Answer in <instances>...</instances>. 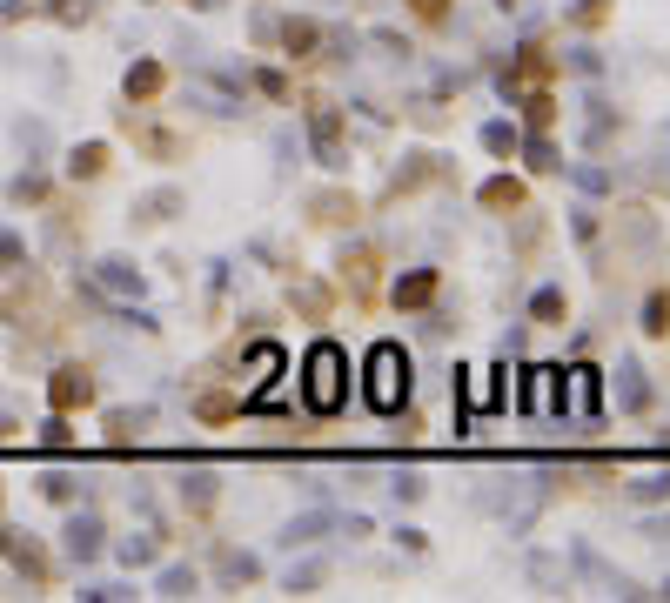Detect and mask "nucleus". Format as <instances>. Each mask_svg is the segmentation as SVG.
Instances as JSON below:
<instances>
[{
  "mask_svg": "<svg viewBox=\"0 0 670 603\" xmlns=\"http://www.w3.org/2000/svg\"><path fill=\"white\" fill-rule=\"evenodd\" d=\"M54 14H61V21H88V0H61Z\"/></svg>",
  "mask_w": 670,
  "mask_h": 603,
  "instance_id": "obj_25",
  "label": "nucleus"
},
{
  "mask_svg": "<svg viewBox=\"0 0 670 603\" xmlns=\"http://www.w3.org/2000/svg\"><path fill=\"white\" fill-rule=\"evenodd\" d=\"M128 134H141V148L155 161H175L181 155V134H161V128H134V114H128Z\"/></svg>",
  "mask_w": 670,
  "mask_h": 603,
  "instance_id": "obj_15",
  "label": "nucleus"
},
{
  "mask_svg": "<svg viewBox=\"0 0 670 603\" xmlns=\"http://www.w3.org/2000/svg\"><path fill=\"white\" fill-rule=\"evenodd\" d=\"M530 315H536V322H543V329H563V315H570V302H563L557 289H543V295H536V302H530Z\"/></svg>",
  "mask_w": 670,
  "mask_h": 603,
  "instance_id": "obj_18",
  "label": "nucleus"
},
{
  "mask_svg": "<svg viewBox=\"0 0 670 603\" xmlns=\"http://www.w3.org/2000/svg\"><path fill=\"white\" fill-rule=\"evenodd\" d=\"M476 201H483L490 215H523V201H530V195H523V181H516V175H496V181H483V195H476Z\"/></svg>",
  "mask_w": 670,
  "mask_h": 603,
  "instance_id": "obj_8",
  "label": "nucleus"
},
{
  "mask_svg": "<svg viewBox=\"0 0 670 603\" xmlns=\"http://www.w3.org/2000/svg\"><path fill=\"white\" fill-rule=\"evenodd\" d=\"M342 289L356 295L362 309H369V302H376V289H382V255L369 242L362 248H349V255H342Z\"/></svg>",
  "mask_w": 670,
  "mask_h": 603,
  "instance_id": "obj_4",
  "label": "nucleus"
},
{
  "mask_svg": "<svg viewBox=\"0 0 670 603\" xmlns=\"http://www.w3.org/2000/svg\"><path fill=\"white\" fill-rule=\"evenodd\" d=\"M402 396H409V356L396 342H382V349H369V402L389 416V409H402Z\"/></svg>",
  "mask_w": 670,
  "mask_h": 603,
  "instance_id": "obj_2",
  "label": "nucleus"
},
{
  "mask_svg": "<svg viewBox=\"0 0 670 603\" xmlns=\"http://www.w3.org/2000/svg\"><path fill=\"white\" fill-rule=\"evenodd\" d=\"M47 402H54V416H81V409L94 402V376L81 369V362L54 369V376H47Z\"/></svg>",
  "mask_w": 670,
  "mask_h": 603,
  "instance_id": "obj_3",
  "label": "nucleus"
},
{
  "mask_svg": "<svg viewBox=\"0 0 670 603\" xmlns=\"http://www.w3.org/2000/svg\"><path fill=\"white\" fill-rule=\"evenodd\" d=\"M483 141H490L496 155H510V148H516V134H510V128H503V121H496V128H483Z\"/></svg>",
  "mask_w": 670,
  "mask_h": 603,
  "instance_id": "obj_23",
  "label": "nucleus"
},
{
  "mask_svg": "<svg viewBox=\"0 0 670 603\" xmlns=\"http://www.w3.org/2000/svg\"><path fill=\"white\" fill-rule=\"evenodd\" d=\"M409 14L423 27H443V14H449V0H409Z\"/></svg>",
  "mask_w": 670,
  "mask_h": 603,
  "instance_id": "obj_22",
  "label": "nucleus"
},
{
  "mask_svg": "<svg viewBox=\"0 0 670 603\" xmlns=\"http://www.w3.org/2000/svg\"><path fill=\"white\" fill-rule=\"evenodd\" d=\"M309 134H315V155H322V168H342V114L315 101V108H309Z\"/></svg>",
  "mask_w": 670,
  "mask_h": 603,
  "instance_id": "obj_5",
  "label": "nucleus"
},
{
  "mask_svg": "<svg viewBox=\"0 0 670 603\" xmlns=\"http://www.w3.org/2000/svg\"><path fill=\"white\" fill-rule=\"evenodd\" d=\"M644 335H650V342H664V335H670V289H650V302H644Z\"/></svg>",
  "mask_w": 670,
  "mask_h": 603,
  "instance_id": "obj_14",
  "label": "nucleus"
},
{
  "mask_svg": "<svg viewBox=\"0 0 670 603\" xmlns=\"http://www.w3.org/2000/svg\"><path fill=\"white\" fill-rule=\"evenodd\" d=\"M14 262H21V248H14L7 235H0V268H14Z\"/></svg>",
  "mask_w": 670,
  "mask_h": 603,
  "instance_id": "obj_26",
  "label": "nucleus"
},
{
  "mask_svg": "<svg viewBox=\"0 0 670 603\" xmlns=\"http://www.w3.org/2000/svg\"><path fill=\"white\" fill-rule=\"evenodd\" d=\"M0 557L14 563V570H27V577H34V583H47V577H54L41 550H34V543H21V530H0Z\"/></svg>",
  "mask_w": 670,
  "mask_h": 603,
  "instance_id": "obj_7",
  "label": "nucleus"
},
{
  "mask_svg": "<svg viewBox=\"0 0 670 603\" xmlns=\"http://www.w3.org/2000/svg\"><path fill=\"white\" fill-rule=\"evenodd\" d=\"M275 369H282V349H255V362H248V389H268Z\"/></svg>",
  "mask_w": 670,
  "mask_h": 603,
  "instance_id": "obj_19",
  "label": "nucleus"
},
{
  "mask_svg": "<svg viewBox=\"0 0 670 603\" xmlns=\"http://www.w3.org/2000/svg\"><path fill=\"white\" fill-rule=\"evenodd\" d=\"M108 436H114V443H134V436H141V416H128V409H114V416H108Z\"/></svg>",
  "mask_w": 670,
  "mask_h": 603,
  "instance_id": "obj_21",
  "label": "nucleus"
},
{
  "mask_svg": "<svg viewBox=\"0 0 670 603\" xmlns=\"http://www.w3.org/2000/svg\"><path fill=\"white\" fill-rule=\"evenodd\" d=\"M315 41H322V27H315V21H282V47H289L295 61H309Z\"/></svg>",
  "mask_w": 670,
  "mask_h": 603,
  "instance_id": "obj_13",
  "label": "nucleus"
},
{
  "mask_svg": "<svg viewBox=\"0 0 670 603\" xmlns=\"http://www.w3.org/2000/svg\"><path fill=\"white\" fill-rule=\"evenodd\" d=\"M523 121H530L536 134H543V128H557V101H550V94H530V101H523Z\"/></svg>",
  "mask_w": 670,
  "mask_h": 603,
  "instance_id": "obj_20",
  "label": "nucleus"
},
{
  "mask_svg": "<svg viewBox=\"0 0 670 603\" xmlns=\"http://www.w3.org/2000/svg\"><path fill=\"white\" fill-rule=\"evenodd\" d=\"M41 436H47V449H67V436H74V429H67V416H54V423H47Z\"/></svg>",
  "mask_w": 670,
  "mask_h": 603,
  "instance_id": "obj_24",
  "label": "nucleus"
},
{
  "mask_svg": "<svg viewBox=\"0 0 670 603\" xmlns=\"http://www.w3.org/2000/svg\"><path fill=\"white\" fill-rule=\"evenodd\" d=\"M550 74H557L550 47H543V41H530L523 54H516V67H510V81H503V88H523V81H550Z\"/></svg>",
  "mask_w": 670,
  "mask_h": 603,
  "instance_id": "obj_10",
  "label": "nucleus"
},
{
  "mask_svg": "<svg viewBox=\"0 0 670 603\" xmlns=\"http://www.w3.org/2000/svg\"><path fill=\"white\" fill-rule=\"evenodd\" d=\"M302 396H309V409H342V396H349V362H342V349L335 342H315L309 362H302Z\"/></svg>",
  "mask_w": 670,
  "mask_h": 603,
  "instance_id": "obj_1",
  "label": "nucleus"
},
{
  "mask_svg": "<svg viewBox=\"0 0 670 603\" xmlns=\"http://www.w3.org/2000/svg\"><path fill=\"white\" fill-rule=\"evenodd\" d=\"M436 289H443V275H436V268H416V275H402L396 282V309H429Z\"/></svg>",
  "mask_w": 670,
  "mask_h": 603,
  "instance_id": "obj_9",
  "label": "nucleus"
},
{
  "mask_svg": "<svg viewBox=\"0 0 670 603\" xmlns=\"http://www.w3.org/2000/svg\"><path fill=\"white\" fill-rule=\"evenodd\" d=\"M101 168H108V141H88V148H74V155H67V175H74V181H94Z\"/></svg>",
  "mask_w": 670,
  "mask_h": 603,
  "instance_id": "obj_12",
  "label": "nucleus"
},
{
  "mask_svg": "<svg viewBox=\"0 0 670 603\" xmlns=\"http://www.w3.org/2000/svg\"><path fill=\"white\" fill-rule=\"evenodd\" d=\"M195 416L201 423H235V416H242V396H201Z\"/></svg>",
  "mask_w": 670,
  "mask_h": 603,
  "instance_id": "obj_17",
  "label": "nucleus"
},
{
  "mask_svg": "<svg viewBox=\"0 0 670 603\" xmlns=\"http://www.w3.org/2000/svg\"><path fill=\"white\" fill-rule=\"evenodd\" d=\"M329 302H335V295L322 289V282H295V309L309 315V322H322V315H329Z\"/></svg>",
  "mask_w": 670,
  "mask_h": 603,
  "instance_id": "obj_16",
  "label": "nucleus"
},
{
  "mask_svg": "<svg viewBox=\"0 0 670 603\" xmlns=\"http://www.w3.org/2000/svg\"><path fill=\"white\" fill-rule=\"evenodd\" d=\"M309 215H315L322 228H356V222H362V201H356V195H342V188H329V195H315V201H309Z\"/></svg>",
  "mask_w": 670,
  "mask_h": 603,
  "instance_id": "obj_6",
  "label": "nucleus"
},
{
  "mask_svg": "<svg viewBox=\"0 0 670 603\" xmlns=\"http://www.w3.org/2000/svg\"><path fill=\"white\" fill-rule=\"evenodd\" d=\"M161 88H168V67L161 61H134L128 67V101H155Z\"/></svg>",
  "mask_w": 670,
  "mask_h": 603,
  "instance_id": "obj_11",
  "label": "nucleus"
}]
</instances>
